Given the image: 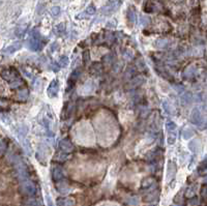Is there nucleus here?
<instances>
[{"instance_id":"1","label":"nucleus","mask_w":207,"mask_h":206,"mask_svg":"<svg viewBox=\"0 0 207 206\" xmlns=\"http://www.w3.org/2000/svg\"><path fill=\"white\" fill-rule=\"evenodd\" d=\"M21 190H22L24 195L28 197H34L36 193H38V187L31 180L27 179L21 182Z\"/></svg>"},{"instance_id":"2","label":"nucleus","mask_w":207,"mask_h":206,"mask_svg":"<svg viewBox=\"0 0 207 206\" xmlns=\"http://www.w3.org/2000/svg\"><path fill=\"white\" fill-rule=\"evenodd\" d=\"M1 77L2 79L5 80L8 83L14 82L15 80L20 78V73L15 69V67H10V69H5L1 72Z\"/></svg>"},{"instance_id":"3","label":"nucleus","mask_w":207,"mask_h":206,"mask_svg":"<svg viewBox=\"0 0 207 206\" xmlns=\"http://www.w3.org/2000/svg\"><path fill=\"white\" fill-rule=\"evenodd\" d=\"M145 83V78L141 75H137L136 77H134L132 80L126 83L125 85V89L126 90H135V89L139 88L140 86H142Z\"/></svg>"},{"instance_id":"4","label":"nucleus","mask_w":207,"mask_h":206,"mask_svg":"<svg viewBox=\"0 0 207 206\" xmlns=\"http://www.w3.org/2000/svg\"><path fill=\"white\" fill-rule=\"evenodd\" d=\"M76 111V106L75 104L73 103H66L65 105L63 106L62 110H61L60 113V119L61 120H67L72 117V115L75 113Z\"/></svg>"},{"instance_id":"5","label":"nucleus","mask_w":207,"mask_h":206,"mask_svg":"<svg viewBox=\"0 0 207 206\" xmlns=\"http://www.w3.org/2000/svg\"><path fill=\"white\" fill-rule=\"evenodd\" d=\"M51 177L54 182H59V181L63 180L64 172H63L62 167H61L60 165L53 166V168H52V170H51Z\"/></svg>"},{"instance_id":"6","label":"nucleus","mask_w":207,"mask_h":206,"mask_svg":"<svg viewBox=\"0 0 207 206\" xmlns=\"http://www.w3.org/2000/svg\"><path fill=\"white\" fill-rule=\"evenodd\" d=\"M191 122L194 123L195 125H197V127H202L204 124V117H203V115L201 114L200 110L198 108H195L193 111H191Z\"/></svg>"},{"instance_id":"7","label":"nucleus","mask_w":207,"mask_h":206,"mask_svg":"<svg viewBox=\"0 0 207 206\" xmlns=\"http://www.w3.org/2000/svg\"><path fill=\"white\" fill-rule=\"evenodd\" d=\"M156 179L153 176H147L141 181V190H148L150 189H155Z\"/></svg>"},{"instance_id":"8","label":"nucleus","mask_w":207,"mask_h":206,"mask_svg":"<svg viewBox=\"0 0 207 206\" xmlns=\"http://www.w3.org/2000/svg\"><path fill=\"white\" fill-rule=\"evenodd\" d=\"M58 148L61 151L72 153L74 151V149H75V146H74V144L70 139H62L60 140L59 144H58Z\"/></svg>"},{"instance_id":"9","label":"nucleus","mask_w":207,"mask_h":206,"mask_svg":"<svg viewBox=\"0 0 207 206\" xmlns=\"http://www.w3.org/2000/svg\"><path fill=\"white\" fill-rule=\"evenodd\" d=\"M58 91H59V82H58L57 79H53L50 84H49L47 93L50 97H55L57 96Z\"/></svg>"},{"instance_id":"10","label":"nucleus","mask_w":207,"mask_h":206,"mask_svg":"<svg viewBox=\"0 0 207 206\" xmlns=\"http://www.w3.org/2000/svg\"><path fill=\"white\" fill-rule=\"evenodd\" d=\"M29 97V90L26 87H24L22 89H19L17 91V93L15 94V100L17 101H20V103H24L28 100Z\"/></svg>"},{"instance_id":"11","label":"nucleus","mask_w":207,"mask_h":206,"mask_svg":"<svg viewBox=\"0 0 207 206\" xmlns=\"http://www.w3.org/2000/svg\"><path fill=\"white\" fill-rule=\"evenodd\" d=\"M119 4H120L119 0H113V1H111L109 4L106 5V7L101 10V13L104 15H110L111 13H113L114 11H116L117 8L119 7Z\"/></svg>"},{"instance_id":"12","label":"nucleus","mask_w":207,"mask_h":206,"mask_svg":"<svg viewBox=\"0 0 207 206\" xmlns=\"http://www.w3.org/2000/svg\"><path fill=\"white\" fill-rule=\"evenodd\" d=\"M159 197H160V190L157 189H153L152 190H150V192L144 197L143 200L147 203H153V202L157 201Z\"/></svg>"},{"instance_id":"13","label":"nucleus","mask_w":207,"mask_h":206,"mask_svg":"<svg viewBox=\"0 0 207 206\" xmlns=\"http://www.w3.org/2000/svg\"><path fill=\"white\" fill-rule=\"evenodd\" d=\"M137 66L136 65H129L126 67L125 72H124V75H123V79L125 80V81H129V80H132L134 77H136V72H137Z\"/></svg>"},{"instance_id":"14","label":"nucleus","mask_w":207,"mask_h":206,"mask_svg":"<svg viewBox=\"0 0 207 206\" xmlns=\"http://www.w3.org/2000/svg\"><path fill=\"white\" fill-rule=\"evenodd\" d=\"M72 158V154L69 152H64V151H58L56 153V155H55L54 158V162L56 163H63V162H66L69 161V159Z\"/></svg>"},{"instance_id":"15","label":"nucleus","mask_w":207,"mask_h":206,"mask_svg":"<svg viewBox=\"0 0 207 206\" xmlns=\"http://www.w3.org/2000/svg\"><path fill=\"white\" fill-rule=\"evenodd\" d=\"M89 70L93 75H101L104 72V65L101 62H93L89 66Z\"/></svg>"},{"instance_id":"16","label":"nucleus","mask_w":207,"mask_h":206,"mask_svg":"<svg viewBox=\"0 0 207 206\" xmlns=\"http://www.w3.org/2000/svg\"><path fill=\"white\" fill-rule=\"evenodd\" d=\"M159 156H160V149L155 148V149L151 150V151H149V152H147L146 156H145V159H146L147 162L152 163V164H153V163L155 162L157 159H159Z\"/></svg>"},{"instance_id":"17","label":"nucleus","mask_w":207,"mask_h":206,"mask_svg":"<svg viewBox=\"0 0 207 206\" xmlns=\"http://www.w3.org/2000/svg\"><path fill=\"white\" fill-rule=\"evenodd\" d=\"M176 174V166L172 161L168 162V168H167V180H171L174 178Z\"/></svg>"},{"instance_id":"18","label":"nucleus","mask_w":207,"mask_h":206,"mask_svg":"<svg viewBox=\"0 0 207 206\" xmlns=\"http://www.w3.org/2000/svg\"><path fill=\"white\" fill-rule=\"evenodd\" d=\"M56 204L57 206H75V201L72 198H58Z\"/></svg>"},{"instance_id":"19","label":"nucleus","mask_w":207,"mask_h":206,"mask_svg":"<svg viewBox=\"0 0 207 206\" xmlns=\"http://www.w3.org/2000/svg\"><path fill=\"white\" fill-rule=\"evenodd\" d=\"M10 87L11 89H17V90H19V89H22L25 87V81L21 78H18L17 80H15L14 82L10 83Z\"/></svg>"},{"instance_id":"20","label":"nucleus","mask_w":207,"mask_h":206,"mask_svg":"<svg viewBox=\"0 0 207 206\" xmlns=\"http://www.w3.org/2000/svg\"><path fill=\"white\" fill-rule=\"evenodd\" d=\"M21 47H22V44H21V43H19V42L15 43V44L8 46L7 48H5L4 50H3V53H5V54H13V53H15L16 51L20 50Z\"/></svg>"},{"instance_id":"21","label":"nucleus","mask_w":207,"mask_h":206,"mask_svg":"<svg viewBox=\"0 0 207 206\" xmlns=\"http://www.w3.org/2000/svg\"><path fill=\"white\" fill-rule=\"evenodd\" d=\"M180 100L183 105L187 106V105H190V104H191V101H193V94H191V92L184 91L183 93L181 94Z\"/></svg>"},{"instance_id":"22","label":"nucleus","mask_w":207,"mask_h":206,"mask_svg":"<svg viewBox=\"0 0 207 206\" xmlns=\"http://www.w3.org/2000/svg\"><path fill=\"white\" fill-rule=\"evenodd\" d=\"M195 75H196V69H195V67L193 66H188L185 69V70L182 74V77H183V79H187V80H191L193 79Z\"/></svg>"},{"instance_id":"23","label":"nucleus","mask_w":207,"mask_h":206,"mask_svg":"<svg viewBox=\"0 0 207 206\" xmlns=\"http://www.w3.org/2000/svg\"><path fill=\"white\" fill-rule=\"evenodd\" d=\"M170 46V42L168 39L165 38H159L154 42V47L159 48V49H166Z\"/></svg>"},{"instance_id":"24","label":"nucleus","mask_w":207,"mask_h":206,"mask_svg":"<svg viewBox=\"0 0 207 206\" xmlns=\"http://www.w3.org/2000/svg\"><path fill=\"white\" fill-rule=\"evenodd\" d=\"M126 18H128V22L132 24H135L137 22V15H136V11L133 10L132 7H129L128 11H126Z\"/></svg>"},{"instance_id":"25","label":"nucleus","mask_w":207,"mask_h":206,"mask_svg":"<svg viewBox=\"0 0 207 206\" xmlns=\"http://www.w3.org/2000/svg\"><path fill=\"white\" fill-rule=\"evenodd\" d=\"M56 189H57L58 192L62 193V194H66V193L70 192L69 186H67L65 182H63L62 180L59 181V182H56Z\"/></svg>"},{"instance_id":"26","label":"nucleus","mask_w":207,"mask_h":206,"mask_svg":"<svg viewBox=\"0 0 207 206\" xmlns=\"http://www.w3.org/2000/svg\"><path fill=\"white\" fill-rule=\"evenodd\" d=\"M163 108L165 110V112L169 115H173L174 114V109H173L172 104L170 103L169 101H164L163 103Z\"/></svg>"},{"instance_id":"27","label":"nucleus","mask_w":207,"mask_h":206,"mask_svg":"<svg viewBox=\"0 0 207 206\" xmlns=\"http://www.w3.org/2000/svg\"><path fill=\"white\" fill-rule=\"evenodd\" d=\"M10 109V103L7 98L4 97H0V112L7 111Z\"/></svg>"},{"instance_id":"28","label":"nucleus","mask_w":207,"mask_h":206,"mask_svg":"<svg viewBox=\"0 0 207 206\" xmlns=\"http://www.w3.org/2000/svg\"><path fill=\"white\" fill-rule=\"evenodd\" d=\"M81 74H82V69L81 67H77V69H75L72 73H70V78L77 82V80H78L80 78V76H81Z\"/></svg>"},{"instance_id":"29","label":"nucleus","mask_w":207,"mask_h":206,"mask_svg":"<svg viewBox=\"0 0 207 206\" xmlns=\"http://www.w3.org/2000/svg\"><path fill=\"white\" fill-rule=\"evenodd\" d=\"M195 135V132L193 131V128H184L183 132H182V137H183V139L187 140L190 139V138H191Z\"/></svg>"},{"instance_id":"30","label":"nucleus","mask_w":207,"mask_h":206,"mask_svg":"<svg viewBox=\"0 0 207 206\" xmlns=\"http://www.w3.org/2000/svg\"><path fill=\"white\" fill-rule=\"evenodd\" d=\"M58 63H59L60 67H65L69 65L70 63V59L69 57L66 56V55H62V56L59 57V59H58Z\"/></svg>"},{"instance_id":"31","label":"nucleus","mask_w":207,"mask_h":206,"mask_svg":"<svg viewBox=\"0 0 207 206\" xmlns=\"http://www.w3.org/2000/svg\"><path fill=\"white\" fill-rule=\"evenodd\" d=\"M65 32V27L64 24H58L57 26L54 27V33L57 35H63V33Z\"/></svg>"},{"instance_id":"32","label":"nucleus","mask_w":207,"mask_h":206,"mask_svg":"<svg viewBox=\"0 0 207 206\" xmlns=\"http://www.w3.org/2000/svg\"><path fill=\"white\" fill-rule=\"evenodd\" d=\"M7 147H8V141L7 139H3L0 142V156L4 154L5 151L7 150Z\"/></svg>"},{"instance_id":"33","label":"nucleus","mask_w":207,"mask_h":206,"mask_svg":"<svg viewBox=\"0 0 207 206\" xmlns=\"http://www.w3.org/2000/svg\"><path fill=\"white\" fill-rule=\"evenodd\" d=\"M166 130L167 132H175L176 131V124L174 123V121H172L171 119H168L166 121Z\"/></svg>"},{"instance_id":"34","label":"nucleus","mask_w":207,"mask_h":206,"mask_svg":"<svg viewBox=\"0 0 207 206\" xmlns=\"http://www.w3.org/2000/svg\"><path fill=\"white\" fill-rule=\"evenodd\" d=\"M167 142L169 145H173L176 142V133L175 132H169L168 137H167Z\"/></svg>"},{"instance_id":"35","label":"nucleus","mask_w":207,"mask_h":206,"mask_svg":"<svg viewBox=\"0 0 207 206\" xmlns=\"http://www.w3.org/2000/svg\"><path fill=\"white\" fill-rule=\"evenodd\" d=\"M90 52H89V50H85L84 52H83L82 54V59H83V63L85 64V65H87V64L90 62Z\"/></svg>"},{"instance_id":"36","label":"nucleus","mask_w":207,"mask_h":206,"mask_svg":"<svg viewBox=\"0 0 207 206\" xmlns=\"http://www.w3.org/2000/svg\"><path fill=\"white\" fill-rule=\"evenodd\" d=\"M188 147H190V149L194 153H197L198 150H199V142H198L197 140H193L191 142H190V144H188Z\"/></svg>"},{"instance_id":"37","label":"nucleus","mask_w":207,"mask_h":206,"mask_svg":"<svg viewBox=\"0 0 207 206\" xmlns=\"http://www.w3.org/2000/svg\"><path fill=\"white\" fill-rule=\"evenodd\" d=\"M195 194H196V187H195V186H191L190 187H187V192H185V197L187 198H193Z\"/></svg>"},{"instance_id":"38","label":"nucleus","mask_w":207,"mask_h":206,"mask_svg":"<svg viewBox=\"0 0 207 206\" xmlns=\"http://www.w3.org/2000/svg\"><path fill=\"white\" fill-rule=\"evenodd\" d=\"M156 70H157V74L162 76L163 78H165V79H171L172 78L171 75H170V74L167 72L165 69H163V67H160V69H157Z\"/></svg>"},{"instance_id":"39","label":"nucleus","mask_w":207,"mask_h":206,"mask_svg":"<svg viewBox=\"0 0 207 206\" xmlns=\"http://www.w3.org/2000/svg\"><path fill=\"white\" fill-rule=\"evenodd\" d=\"M25 204H26V206H39L38 201L35 198H33V197H30V198L27 199Z\"/></svg>"},{"instance_id":"40","label":"nucleus","mask_w":207,"mask_h":206,"mask_svg":"<svg viewBox=\"0 0 207 206\" xmlns=\"http://www.w3.org/2000/svg\"><path fill=\"white\" fill-rule=\"evenodd\" d=\"M101 60H103V62H104V63L110 64V63H112V62H113L114 57H113V55H112V54L108 53V54L105 55V56H104L103 58H101Z\"/></svg>"},{"instance_id":"41","label":"nucleus","mask_w":207,"mask_h":206,"mask_svg":"<svg viewBox=\"0 0 207 206\" xmlns=\"http://www.w3.org/2000/svg\"><path fill=\"white\" fill-rule=\"evenodd\" d=\"M198 172L199 173H205V172H207V159L201 163L200 166L198 167Z\"/></svg>"},{"instance_id":"42","label":"nucleus","mask_w":207,"mask_h":206,"mask_svg":"<svg viewBox=\"0 0 207 206\" xmlns=\"http://www.w3.org/2000/svg\"><path fill=\"white\" fill-rule=\"evenodd\" d=\"M76 86V81H74L70 78L67 79V83H66V91H70L75 88Z\"/></svg>"},{"instance_id":"43","label":"nucleus","mask_w":207,"mask_h":206,"mask_svg":"<svg viewBox=\"0 0 207 206\" xmlns=\"http://www.w3.org/2000/svg\"><path fill=\"white\" fill-rule=\"evenodd\" d=\"M95 11H97V8H95V7L94 5H89V7L86 8L85 10V11L84 13L87 15V16H92V15H94L95 14Z\"/></svg>"},{"instance_id":"44","label":"nucleus","mask_w":207,"mask_h":206,"mask_svg":"<svg viewBox=\"0 0 207 206\" xmlns=\"http://www.w3.org/2000/svg\"><path fill=\"white\" fill-rule=\"evenodd\" d=\"M105 39L109 42L110 44H112V43L114 42V39H115L114 33H113V32H110V31H107L106 33H105Z\"/></svg>"},{"instance_id":"45","label":"nucleus","mask_w":207,"mask_h":206,"mask_svg":"<svg viewBox=\"0 0 207 206\" xmlns=\"http://www.w3.org/2000/svg\"><path fill=\"white\" fill-rule=\"evenodd\" d=\"M23 145H24V148H25L27 154L30 155L31 154V148H30V144H29V141L28 140H23Z\"/></svg>"},{"instance_id":"46","label":"nucleus","mask_w":207,"mask_h":206,"mask_svg":"<svg viewBox=\"0 0 207 206\" xmlns=\"http://www.w3.org/2000/svg\"><path fill=\"white\" fill-rule=\"evenodd\" d=\"M51 69H52V70H53V72H55V73H57L58 70L60 69V65H59V63L58 62H56V61H51Z\"/></svg>"},{"instance_id":"47","label":"nucleus","mask_w":207,"mask_h":206,"mask_svg":"<svg viewBox=\"0 0 207 206\" xmlns=\"http://www.w3.org/2000/svg\"><path fill=\"white\" fill-rule=\"evenodd\" d=\"M60 11H61L60 7H52V10H51V15H52L53 17H58V16L60 15Z\"/></svg>"},{"instance_id":"48","label":"nucleus","mask_w":207,"mask_h":206,"mask_svg":"<svg viewBox=\"0 0 207 206\" xmlns=\"http://www.w3.org/2000/svg\"><path fill=\"white\" fill-rule=\"evenodd\" d=\"M128 203L129 205H138L139 204V199L138 197H131L128 199Z\"/></svg>"},{"instance_id":"49","label":"nucleus","mask_w":207,"mask_h":206,"mask_svg":"<svg viewBox=\"0 0 207 206\" xmlns=\"http://www.w3.org/2000/svg\"><path fill=\"white\" fill-rule=\"evenodd\" d=\"M136 66H137V69H145V62H144V60L143 59H138L137 61H136Z\"/></svg>"},{"instance_id":"50","label":"nucleus","mask_w":207,"mask_h":206,"mask_svg":"<svg viewBox=\"0 0 207 206\" xmlns=\"http://www.w3.org/2000/svg\"><path fill=\"white\" fill-rule=\"evenodd\" d=\"M201 196L204 199H207V186H202V189H201Z\"/></svg>"},{"instance_id":"51","label":"nucleus","mask_w":207,"mask_h":206,"mask_svg":"<svg viewBox=\"0 0 207 206\" xmlns=\"http://www.w3.org/2000/svg\"><path fill=\"white\" fill-rule=\"evenodd\" d=\"M47 203H48V206H54V204H53V202H52V200H51V198L49 197L48 195H47Z\"/></svg>"},{"instance_id":"52","label":"nucleus","mask_w":207,"mask_h":206,"mask_svg":"<svg viewBox=\"0 0 207 206\" xmlns=\"http://www.w3.org/2000/svg\"><path fill=\"white\" fill-rule=\"evenodd\" d=\"M197 203H198V199L196 198V197H194V198L191 199V205H196Z\"/></svg>"},{"instance_id":"53","label":"nucleus","mask_w":207,"mask_h":206,"mask_svg":"<svg viewBox=\"0 0 207 206\" xmlns=\"http://www.w3.org/2000/svg\"><path fill=\"white\" fill-rule=\"evenodd\" d=\"M56 46H57V43H53L50 48V52H54V50L56 49Z\"/></svg>"},{"instance_id":"54","label":"nucleus","mask_w":207,"mask_h":206,"mask_svg":"<svg viewBox=\"0 0 207 206\" xmlns=\"http://www.w3.org/2000/svg\"><path fill=\"white\" fill-rule=\"evenodd\" d=\"M172 206H181V204H177V203H176V204H173Z\"/></svg>"},{"instance_id":"55","label":"nucleus","mask_w":207,"mask_h":206,"mask_svg":"<svg viewBox=\"0 0 207 206\" xmlns=\"http://www.w3.org/2000/svg\"><path fill=\"white\" fill-rule=\"evenodd\" d=\"M204 181H205V182H206V183H207V177H206V178H205V180H204Z\"/></svg>"},{"instance_id":"56","label":"nucleus","mask_w":207,"mask_h":206,"mask_svg":"<svg viewBox=\"0 0 207 206\" xmlns=\"http://www.w3.org/2000/svg\"><path fill=\"white\" fill-rule=\"evenodd\" d=\"M150 206H155V205H150Z\"/></svg>"}]
</instances>
